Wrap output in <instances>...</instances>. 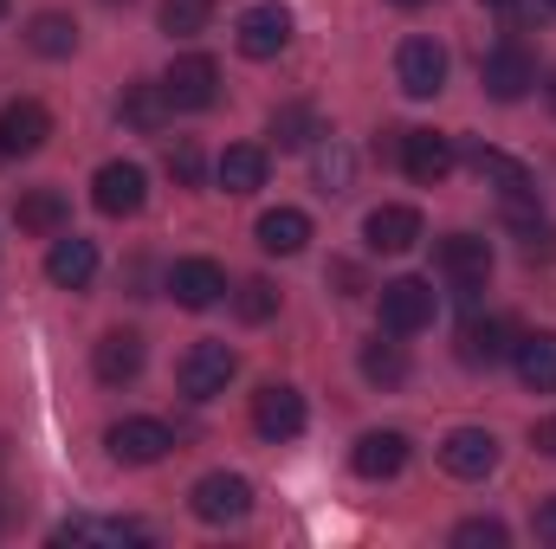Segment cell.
<instances>
[{
    "label": "cell",
    "mask_w": 556,
    "mask_h": 549,
    "mask_svg": "<svg viewBox=\"0 0 556 549\" xmlns=\"http://www.w3.org/2000/svg\"><path fill=\"white\" fill-rule=\"evenodd\" d=\"M479 85H485L492 104L531 98V91H538V59H531V46H525V39H498V46L479 59Z\"/></svg>",
    "instance_id": "1"
},
{
    "label": "cell",
    "mask_w": 556,
    "mask_h": 549,
    "mask_svg": "<svg viewBox=\"0 0 556 549\" xmlns=\"http://www.w3.org/2000/svg\"><path fill=\"white\" fill-rule=\"evenodd\" d=\"M433 272L446 278L459 297H479L492 284V240L485 233H446L433 246Z\"/></svg>",
    "instance_id": "2"
},
{
    "label": "cell",
    "mask_w": 556,
    "mask_h": 549,
    "mask_svg": "<svg viewBox=\"0 0 556 549\" xmlns=\"http://www.w3.org/2000/svg\"><path fill=\"white\" fill-rule=\"evenodd\" d=\"M440 317V291L427 278H389L382 284V330L389 336H420Z\"/></svg>",
    "instance_id": "3"
},
{
    "label": "cell",
    "mask_w": 556,
    "mask_h": 549,
    "mask_svg": "<svg viewBox=\"0 0 556 549\" xmlns=\"http://www.w3.org/2000/svg\"><path fill=\"white\" fill-rule=\"evenodd\" d=\"M240 375V356H233V343H194L181 362H175V382H181V395L188 401H214V395H227V382Z\"/></svg>",
    "instance_id": "4"
},
{
    "label": "cell",
    "mask_w": 556,
    "mask_h": 549,
    "mask_svg": "<svg viewBox=\"0 0 556 549\" xmlns=\"http://www.w3.org/2000/svg\"><path fill=\"white\" fill-rule=\"evenodd\" d=\"M162 91L175 111H214L220 104V65L207 52H181L168 72H162Z\"/></svg>",
    "instance_id": "5"
},
{
    "label": "cell",
    "mask_w": 556,
    "mask_h": 549,
    "mask_svg": "<svg viewBox=\"0 0 556 549\" xmlns=\"http://www.w3.org/2000/svg\"><path fill=\"white\" fill-rule=\"evenodd\" d=\"M440 472H446V478H466V485L492 478V472H498V433H485V426H453V433L440 439Z\"/></svg>",
    "instance_id": "6"
},
{
    "label": "cell",
    "mask_w": 556,
    "mask_h": 549,
    "mask_svg": "<svg viewBox=\"0 0 556 549\" xmlns=\"http://www.w3.org/2000/svg\"><path fill=\"white\" fill-rule=\"evenodd\" d=\"M188 511H194L201 524H240V518L253 511V485H247L240 472H207V478H194Z\"/></svg>",
    "instance_id": "7"
},
{
    "label": "cell",
    "mask_w": 556,
    "mask_h": 549,
    "mask_svg": "<svg viewBox=\"0 0 556 549\" xmlns=\"http://www.w3.org/2000/svg\"><path fill=\"white\" fill-rule=\"evenodd\" d=\"M395 85L408 91V98H440L446 91V46L440 39H402V52H395Z\"/></svg>",
    "instance_id": "8"
},
{
    "label": "cell",
    "mask_w": 556,
    "mask_h": 549,
    "mask_svg": "<svg viewBox=\"0 0 556 549\" xmlns=\"http://www.w3.org/2000/svg\"><path fill=\"white\" fill-rule=\"evenodd\" d=\"M52 137V111L39 98H13L0 104V162H20V155H39Z\"/></svg>",
    "instance_id": "9"
},
{
    "label": "cell",
    "mask_w": 556,
    "mask_h": 549,
    "mask_svg": "<svg viewBox=\"0 0 556 549\" xmlns=\"http://www.w3.org/2000/svg\"><path fill=\"white\" fill-rule=\"evenodd\" d=\"M104 446H111L117 465H155V459H168L175 433H168L162 420H149V413H130V420H111Z\"/></svg>",
    "instance_id": "10"
},
{
    "label": "cell",
    "mask_w": 556,
    "mask_h": 549,
    "mask_svg": "<svg viewBox=\"0 0 556 549\" xmlns=\"http://www.w3.org/2000/svg\"><path fill=\"white\" fill-rule=\"evenodd\" d=\"M91 201H98V214L130 220V214H142V201H149V175H142L137 162H104L91 175Z\"/></svg>",
    "instance_id": "11"
},
{
    "label": "cell",
    "mask_w": 556,
    "mask_h": 549,
    "mask_svg": "<svg viewBox=\"0 0 556 549\" xmlns=\"http://www.w3.org/2000/svg\"><path fill=\"white\" fill-rule=\"evenodd\" d=\"M453 162H459L453 137H440V130H402V175L415 188H440L453 175Z\"/></svg>",
    "instance_id": "12"
},
{
    "label": "cell",
    "mask_w": 556,
    "mask_h": 549,
    "mask_svg": "<svg viewBox=\"0 0 556 549\" xmlns=\"http://www.w3.org/2000/svg\"><path fill=\"white\" fill-rule=\"evenodd\" d=\"M304 420H311V413H304V395H298L291 382H266V388L253 395V433L273 439V446L278 439H298Z\"/></svg>",
    "instance_id": "13"
},
{
    "label": "cell",
    "mask_w": 556,
    "mask_h": 549,
    "mask_svg": "<svg viewBox=\"0 0 556 549\" xmlns=\"http://www.w3.org/2000/svg\"><path fill=\"white\" fill-rule=\"evenodd\" d=\"M466 168L498 194V201H531L538 194V181H531V168L518 162V155H505V149H492V142H472L466 149Z\"/></svg>",
    "instance_id": "14"
},
{
    "label": "cell",
    "mask_w": 556,
    "mask_h": 549,
    "mask_svg": "<svg viewBox=\"0 0 556 549\" xmlns=\"http://www.w3.org/2000/svg\"><path fill=\"white\" fill-rule=\"evenodd\" d=\"M233 39H240L247 59H278V52L291 46V13H285L278 0H260V7H247V13L233 20Z\"/></svg>",
    "instance_id": "15"
},
{
    "label": "cell",
    "mask_w": 556,
    "mask_h": 549,
    "mask_svg": "<svg viewBox=\"0 0 556 549\" xmlns=\"http://www.w3.org/2000/svg\"><path fill=\"white\" fill-rule=\"evenodd\" d=\"M511 343H518L511 317H466V323H459V362H466V369H498V362H511Z\"/></svg>",
    "instance_id": "16"
},
{
    "label": "cell",
    "mask_w": 556,
    "mask_h": 549,
    "mask_svg": "<svg viewBox=\"0 0 556 549\" xmlns=\"http://www.w3.org/2000/svg\"><path fill=\"white\" fill-rule=\"evenodd\" d=\"M168 297H175L181 310H214V304L227 297V272H220L214 259H175V266H168Z\"/></svg>",
    "instance_id": "17"
},
{
    "label": "cell",
    "mask_w": 556,
    "mask_h": 549,
    "mask_svg": "<svg viewBox=\"0 0 556 549\" xmlns=\"http://www.w3.org/2000/svg\"><path fill=\"white\" fill-rule=\"evenodd\" d=\"M91 369H98L104 388H130L142 375V336L137 330H104L98 349H91Z\"/></svg>",
    "instance_id": "18"
},
{
    "label": "cell",
    "mask_w": 556,
    "mask_h": 549,
    "mask_svg": "<svg viewBox=\"0 0 556 549\" xmlns=\"http://www.w3.org/2000/svg\"><path fill=\"white\" fill-rule=\"evenodd\" d=\"M46 278H52L59 291H91V278H98V246H91V240H78V233H52Z\"/></svg>",
    "instance_id": "19"
},
{
    "label": "cell",
    "mask_w": 556,
    "mask_h": 549,
    "mask_svg": "<svg viewBox=\"0 0 556 549\" xmlns=\"http://www.w3.org/2000/svg\"><path fill=\"white\" fill-rule=\"evenodd\" d=\"M117 117H124L137 137H162V130H168V117H175V104H168L162 78H137V85H124V98H117Z\"/></svg>",
    "instance_id": "20"
},
{
    "label": "cell",
    "mask_w": 556,
    "mask_h": 549,
    "mask_svg": "<svg viewBox=\"0 0 556 549\" xmlns=\"http://www.w3.org/2000/svg\"><path fill=\"white\" fill-rule=\"evenodd\" d=\"M13 220H20L26 240H52V233L72 227V201H65L59 188H26V194L13 201Z\"/></svg>",
    "instance_id": "21"
},
{
    "label": "cell",
    "mask_w": 556,
    "mask_h": 549,
    "mask_svg": "<svg viewBox=\"0 0 556 549\" xmlns=\"http://www.w3.org/2000/svg\"><path fill=\"white\" fill-rule=\"evenodd\" d=\"M350 465H356V478H395V472L408 465V433H395V426L363 433V439L350 446Z\"/></svg>",
    "instance_id": "22"
},
{
    "label": "cell",
    "mask_w": 556,
    "mask_h": 549,
    "mask_svg": "<svg viewBox=\"0 0 556 549\" xmlns=\"http://www.w3.org/2000/svg\"><path fill=\"white\" fill-rule=\"evenodd\" d=\"M363 240H369V253H408L420 240V214L402 207V201H382V207L363 220Z\"/></svg>",
    "instance_id": "23"
},
{
    "label": "cell",
    "mask_w": 556,
    "mask_h": 549,
    "mask_svg": "<svg viewBox=\"0 0 556 549\" xmlns=\"http://www.w3.org/2000/svg\"><path fill=\"white\" fill-rule=\"evenodd\" d=\"M511 369L531 395H556V330H538V336H518L511 343Z\"/></svg>",
    "instance_id": "24"
},
{
    "label": "cell",
    "mask_w": 556,
    "mask_h": 549,
    "mask_svg": "<svg viewBox=\"0 0 556 549\" xmlns=\"http://www.w3.org/2000/svg\"><path fill=\"white\" fill-rule=\"evenodd\" d=\"M214 175H220V188H227V194H260V188H266V175H273V162H266V149H260V142H233V149H220Z\"/></svg>",
    "instance_id": "25"
},
{
    "label": "cell",
    "mask_w": 556,
    "mask_h": 549,
    "mask_svg": "<svg viewBox=\"0 0 556 549\" xmlns=\"http://www.w3.org/2000/svg\"><path fill=\"white\" fill-rule=\"evenodd\" d=\"M505 227L518 233V253L525 259H556V220L538 214V194L531 201H505Z\"/></svg>",
    "instance_id": "26"
},
{
    "label": "cell",
    "mask_w": 556,
    "mask_h": 549,
    "mask_svg": "<svg viewBox=\"0 0 556 549\" xmlns=\"http://www.w3.org/2000/svg\"><path fill=\"white\" fill-rule=\"evenodd\" d=\"M260 246L273 253V259H298L304 246H311V214H298V207H273V214H260Z\"/></svg>",
    "instance_id": "27"
},
{
    "label": "cell",
    "mask_w": 556,
    "mask_h": 549,
    "mask_svg": "<svg viewBox=\"0 0 556 549\" xmlns=\"http://www.w3.org/2000/svg\"><path fill=\"white\" fill-rule=\"evenodd\" d=\"M356 362H363V382H369V388H402V382H408V349H402L389 330H382V336H369Z\"/></svg>",
    "instance_id": "28"
},
{
    "label": "cell",
    "mask_w": 556,
    "mask_h": 549,
    "mask_svg": "<svg viewBox=\"0 0 556 549\" xmlns=\"http://www.w3.org/2000/svg\"><path fill=\"white\" fill-rule=\"evenodd\" d=\"M311 181H317V194H350V181H356V155H350V142H311Z\"/></svg>",
    "instance_id": "29"
},
{
    "label": "cell",
    "mask_w": 556,
    "mask_h": 549,
    "mask_svg": "<svg viewBox=\"0 0 556 549\" xmlns=\"http://www.w3.org/2000/svg\"><path fill=\"white\" fill-rule=\"evenodd\" d=\"M26 52H39V59H72V52H78L72 13H33V20H26Z\"/></svg>",
    "instance_id": "30"
},
{
    "label": "cell",
    "mask_w": 556,
    "mask_h": 549,
    "mask_svg": "<svg viewBox=\"0 0 556 549\" xmlns=\"http://www.w3.org/2000/svg\"><path fill=\"white\" fill-rule=\"evenodd\" d=\"M317 137H330V130H324V117H317L311 104H278L273 111V142L278 149H311Z\"/></svg>",
    "instance_id": "31"
},
{
    "label": "cell",
    "mask_w": 556,
    "mask_h": 549,
    "mask_svg": "<svg viewBox=\"0 0 556 549\" xmlns=\"http://www.w3.org/2000/svg\"><path fill=\"white\" fill-rule=\"evenodd\" d=\"M233 317H240V323H273L278 317V284L273 278H247V284L233 291Z\"/></svg>",
    "instance_id": "32"
},
{
    "label": "cell",
    "mask_w": 556,
    "mask_h": 549,
    "mask_svg": "<svg viewBox=\"0 0 556 549\" xmlns=\"http://www.w3.org/2000/svg\"><path fill=\"white\" fill-rule=\"evenodd\" d=\"M207 20H214V0H162V33L168 39H194V33H207Z\"/></svg>",
    "instance_id": "33"
},
{
    "label": "cell",
    "mask_w": 556,
    "mask_h": 549,
    "mask_svg": "<svg viewBox=\"0 0 556 549\" xmlns=\"http://www.w3.org/2000/svg\"><path fill=\"white\" fill-rule=\"evenodd\" d=\"M162 168H168V181L175 188H201V175H207V162H201V149L181 137V142H168L162 149Z\"/></svg>",
    "instance_id": "34"
},
{
    "label": "cell",
    "mask_w": 556,
    "mask_h": 549,
    "mask_svg": "<svg viewBox=\"0 0 556 549\" xmlns=\"http://www.w3.org/2000/svg\"><path fill=\"white\" fill-rule=\"evenodd\" d=\"M511 544V531L498 524V518H466V524H453V549H505Z\"/></svg>",
    "instance_id": "35"
},
{
    "label": "cell",
    "mask_w": 556,
    "mask_h": 549,
    "mask_svg": "<svg viewBox=\"0 0 556 549\" xmlns=\"http://www.w3.org/2000/svg\"><path fill=\"white\" fill-rule=\"evenodd\" d=\"M531 452H544V459H556V413H544V420H531Z\"/></svg>",
    "instance_id": "36"
},
{
    "label": "cell",
    "mask_w": 556,
    "mask_h": 549,
    "mask_svg": "<svg viewBox=\"0 0 556 549\" xmlns=\"http://www.w3.org/2000/svg\"><path fill=\"white\" fill-rule=\"evenodd\" d=\"M531 531H538V544H551L556 549V491L538 505V518H531Z\"/></svg>",
    "instance_id": "37"
},
{
    "label": "cell",
    "mask_w": 556,
    "mask_h": 549,
    "mask_svg": "<svg viewBox=\"0 0 556 549\" xmlns=\"http://www.w3.org/2000/svg\"><path fill=\"white\" fill-rule=\"evenodd\" d=\"M330 284H343V297H363V272H356L350 259H337V266H330Z\"/></svg>",
    "instance_id": "38"
},
{
    "label": "cell",
    "mask_w": 556,
    "mask_h": 549,
    "mask_svg": "<svg viewBox=\"0 0 556 549\" xmlns=\"http://www.w3.org/2000/svg\"><path fill=\"white\" fill-rule=\"evenodd\" d=\"M485 7H492V13H518V0H485Z\"/></svg>",
    "instance_id": "39"
},
{
    "label": "cell",
    "mask_w": 556,
    "mask_h": 549,
    "mask_svg": "<svg viewBox=\"0 0 556 549\" xmlns=\"http://www.w3.org/2000/svg\"><path fill=\"white\" fill-rule=\"evenodd\" d=\"M544 98H551V111H556V72H551V85H544Z\"/></svg>",
    "instance_id": "40"
},
{
    "label": "cell",
    "mask_w": 556,
    "mask_h": 549,
    "mask_svg": "<svg viewBox=\"0 0 556 549\" xmlns=\"http://www.w3.org/2000/svg\"><path fill=\"white\" fill-rule=\"evenodd\" d=\"M395 7H427V0H395Z\"/></svg>",
    "instance_id": "41"
},
{
    "label": "cell",
    "mask_w": 556,
    "mask_h": 549,
    "mask_svg": "<svg viewBox=\"0 0 556 549\" xmlns=\"http://www.w3.org/2000/svg\"><path fill=\"white\" fill-rule=\"evenodd\" d=\"M104 7H130V0H104Z\"/></svg>",
    "instance_id": "42"
},
{
    "label": "cell",
    "mask_w": 556,
    "mask_h": 549,
    "mask_svg": "<svg viewBox=\"0 0 556 549\" xmlns=\"http://www.w3.org/2000/svg\"><path fill=\"white\" fill-rule=\"evenodd\" d=\"M0 20H7V0H0Z\"/></svg>",
    "instance_id": "43"
},
{
    "label": "cell",
    "mask_w": 556,
    "mask_h": 549,
    "mask_svg": "<svg viewBox=\"0 0 556 549\" xmlns=\"http://www.w3.org/2000/svg\"><path fill=\"white\" fill-rule=\"evenodd\" d=\"M544 7H551V13H556V0H544Z\"/></svg>",
    "instance_id": "44"
}]
</instances>
